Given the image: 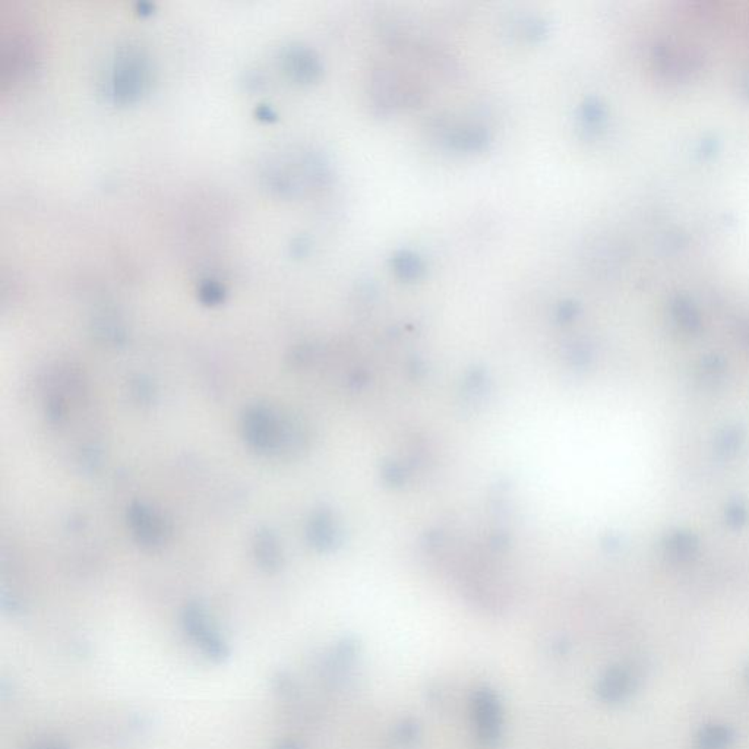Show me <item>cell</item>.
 <instances>
[{
    "label": "cell",
    "instance_id": "obj_2",
    "mask_svg": "<svg viewBox=\"0 0 749 749\" xmlns=\"http://www.w3.org/2000/svg\"><path fill=\"white\" fill-rule=\"evenodd\" d=\"M629 688V676L622 672V670H615L606 679H604L601 685V692L604 698L615 700L622 696L626 689Z\"/></svg>",
    "mask_w": 749,
    "mask_h": 749
},
{
    "label": "cell",
    "instance_id": "obj_1",
    "mask_svg": "<svg viewBox=\"0 0 749 749\" xmlns=\"http://www.w3.org/2000/svg\"><path fill=\"white\" fill-rule=\"evenodd\" d=\"M475 720L480 738L491 743L495 742L501 729V713L495 696L491 692H480L475 701Z\"/></svg>",
    "mask_w": 749,
    "mask_h": 749
},
{
    "label": "cell",
    "instance_id": "obj_3",
    "mask_svg": "<svg viewBox=\"0 0 749 749\" xmlns=\"http://www.w3.org/2000/svg\"><path fill=\"white\" fill-rule=\"evenodd\" d=\"M728 732L725 729H712L708 730L701 741L704 749H720L728 742Z\"/></svg>",
    "mask_w": 749,
    "mask_h": 749
}]
</instances>
